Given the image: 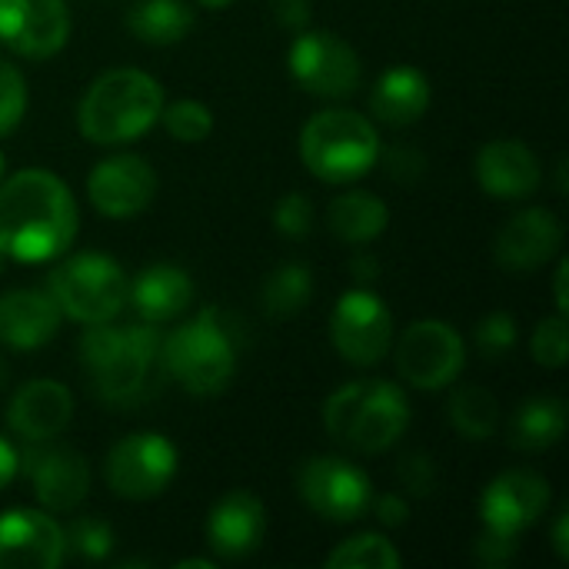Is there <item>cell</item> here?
Segmentation results:
<instances>
[{
	"mask_svg": "<svg viewBox=\"0 0 569 569\" xmlns=\"http://www.w3.org/2000/svg\"><path fill=\"white\" fill-rule=\"evenodd\" d=\"M300 500L330 523H353L370 513V477L343 457H313L297 473Z\"/></svg>",
	"mask_w": 569,
	"mask_h": 569,
	"instance_id": "cell-11",
	"label": "cell"
},
{
	"mask_svg": "<svg viewBox=\"0 0 569 569\" xmlns=\"http://www.w3.org/2000/svg\"><path fill=\"white\" fill-rule=\"evenodd\" d=\"M90 207L110 220H130L143 213L157 197V173L150 160L137 153H113L100 160L87 177Z\"/></svg>",
	"mask_w": 569,
	"mask_h": 569,
	"instance_id": "cell-15",
	"label": "cell"
},
{
	"mask_svg": "<svg viewBox=\"0 0 569 569\" xmlns=\"http://www.w3.org/2000/svg\"><path fill=\"white\" fill-rule=\"evenodd\" d=\"M383 153L377 127L357 110H320L300 130V160L323 183L367 177Z\"/></svg>",
	"mask_w": 569,
	"mask_h": 569,
	"instance_id": "cell-6",
	"label": "cell"
},
{
	"mask_svg": "<svg viewBox=\"0 0 569 569\" xmlns=\"http://www.w3.org/2000/svg\"><path fill=\"white\" fill-rule=\"evenodd\" d=\"M7 377H10V367H7V360L0 357V390H3V383H7Z\"/></svg>",
	"mask_w": 569,
	"mask_h": 569,
	"instance_id": "cell-46",
	"label": "cell"
},
{
	"mask_svg": "<svg viewBox=\"0 0 569 569\" xmlns=\"http://www.w3.org/2000/svg\"><path fill=\"white\" fill-rule=\"evenodd\" d=\"M567 433V403L560 397H530L510 420V443L527 453L550 450Z\"/></svg>",
	"mask_w": 569,
	"mask_h": 569,
	"instance_id": "cell-27",
	"label": "cell"
},
{
	"mask_svg": "<svg viewBox=\"0 0 569 569\" xmlns=\"http://www.w3.org/2000/svg\"><path fill=\"white\" fill-rule=\"evenodd\" d=\"M193 280L183 267L173 263H153L133 277L127 287V300L133 303V313L143 323H167L190 310L193 303Z\"/></svg>",
	"mask_w": 569,
	"mask_h": 569,
	"instance_id": "cell-23",
	"label": "cell"
},
{
	"mask_svg": "<svg viewBox=\"0 0 569 569\" xmlns=\"http://www.w3.org/2000/svg\"><path fill=\"white\" fill-rule=\"evenodd\" d=\"M177 467H180L177 447L163 433L143 430L117 440L107 450L103 480L113 497L143 503V500H157L173 483Z\"/></svg>",
	"mask_w": 569,
	"mask_h": 569,
	"instance_id": "cell-8",
	"label": "cell"
},
{
	"mask_svg": "<svg viewBox=\"0 0 569 569\" xmlns=\"http://www.w3.org/2000/svg\"><path fill=\"white\" fill-rule=\"evenodd\" d=\"M60 307L47 290H7L0 297V343L10 350H40L60 330Z\"/></svg>",
	"mask_w": 569,
	"mask_h": 569,
	"instance_id": "cell-22",
	"label": "cell"
},
{
	"mask_svg": "<svg viewBox=\"0 0 569 569\" xmlns=\"http://www.w3.org/2000/svg\"><path fill=\"white\" fill-rule=\"evenodd\" d=\"M550 507V483L530 470L500 473L480 497V533H490L507 543H520V537L540 523Z\"/></svg>",
	"mask_w": 569,
	"mask_h": 569,
	"instance_id": "cell-13",
	"label": "cell"
},
{
	"mask_svg": "<svg viewBox=\"0 0 569 569\" xmlns=\"http://www.w3.org/2000/svg\"><path fill=\"white\" fill-rule=\"evenodd\" d=\"M310 300H313V273L307 263H280L260 290L263 313L277 320L300 313Z\"/></svg>",
	"mask_w": 569,
	"mask_h": 569,
	"instance_id": "cell-28",
	"label": "cell"
},
{
	"mask_svg": "<svg viewBox=\"0 0 569 569\" xmlns=\"http://www.w3.org/2000/svg\"><path fill=\"white\" fill-rule=\"evenodd\" d=\"M530 353L547 370L567 367V320H563V313L547 317V320L537 323L533 340H530Z\"/></svg>",
	"mask_w": 569,
	"mask_h": 569,
	"instance_id": "cell-35",
	"label": "cell"
},
{
	"mask_svg": "<svg viewBox=\"0 0 569 569\" xmlns=\"http://www.w3.org/2000/svg\"><path fill=\"white\" fill-rule=\"evenodd\" d=\"M17 473H20V453L17 447H10L7 437H0V490H7Z\"/></svg>",
	"mask_w": 569,
	"mask_h": 569,
	"instance_id": "cell-40",
	"label": "cell"
},
{
	"mask_svg": "<svg viewBox=\"0 0 569 569\" xmlns=\"http://www.w3.org/2000/svg\"><path fill=\"white\" fill-rule=\"evenodd\" d=\"M400 483L410 497H430L437 490V480H440V470H437V460L423 450H413L400 460Z\"/></svg>",
	"mask_w": 569,
	"mask_h": 569,
	"instance_id": "cell-37",
	"label": "cell"
},
{
	"mask_svg": "<svg viewBox=\"0 0 569 569\" xmlns=\"http://www.w3.org/2000/svg\"><path fill=\"white\" fill-rule=\"evenodd\" d=\"M27 113V80L23 73L0 57V137H10Z\"/></svg>",
	"mask_w": 569,
	"mask_h": 569,
	"instance_id": "cell-33",
	"label": "cell"
},
{
	"mask_svg": "<svg viewBox=\"0 0 569 569\" xmlns=\"http://www.w3.org/2000/svg\"><path fill=\"white\" fill-rule=\"evenodd\" d=\"M567 527H569V513L563 510V513L557 517V527H553V550H557V557H560V560H569Z\"/></svg>",
	"mask_w": 569,
	"mask_h": 569,
	"instance_id": "cell-43",
	"label": "cell"
},
{
	"mask_svg": "<svg viewBox=\"0 0 569 569\" xmlns=\"http://www.w3.org/2000/svg\"><path fill=\"white\" fill-rule=\"evenodd\" d=\"M350 270H353L357 283H373V280L380 277V263H377V257H370V253L353 257V260H350Z\"/></svg>",
	"mask_w": 569,
	"mask_h": 569,
	"instance_id": "cell-41",
	"label": "cell"
},
{
	"mask_svg": "<svg viewBox=\"0 0 569 569\" xmlns=\"http://www.w3.org/2000/svg\"><path fill=\"white\" fill-rule=\"evenodd\" d=\"M330 569H400V553L383 533H360L343 540L323 560Z\"/></svg>",
	"mask_w": 569,
	"mask_h": 569,
	"instance_id": "cell-30",
	"label": "cell"
},
{
	"mask_svg": "<svg viewBox=\"0 0 569 569\" xmlns=\"http://www.w3.org/2000/svg\"><path fill=\"white\" fill-rule=\"evenodd\" d=\"M313 220H317V213H313V203H310L307 193H287V197L273 207V227H277L283 237H290V240L310 237V233H313Z\"/></svg>",
	"mask_w": 569,
	"mask_h": 569,
	"instance_id": "cell-36",
	"label": "cell"
},
{
	"mask_svg": "<svg viewBox=\"0 0 569 569\" xmlns=\"http://www.w3.org/2000/svg\"><path fill=\"white\" fill-rule=\"evenodd\" d=\"M77 223V200L57 173L27 167L0 180V250L7 260L47 263L63 257Z\"/></svg>",
	"mask_w": 569,
	"mask_h": 569,
	"instance_id": "cell-1",
	"label": "cell"
},
{
	"mask_svg": "<svg viewBox=\"0 0 569 569\" xmlns=\"http://www.w3.org/2000/svg\"><path fill=\"white\" fill-rule=\"evenodd\" d=\"M77 353L97 400L110 407H133L147 400L157 387V373H163L160 333L153 323H90L80 333Z\"/></svg>",
	"mask_w": 569,
	"mask_h": 569,
	"instance_id": "cell-2",
	"label": "cell"
},
{
	"mask_svg": "<svg viewBox=\"0 0 569 569\" xmlns=\"http://www.w3.org/2000/svg\"><path fill=\"white\" fill-rule=\"evenodd\" d=\"M267 537V507L250 490H230L207 517V547L217 560H247Z\"/></svg>",
	"mask_w": 569,
	"mask_h": 569,
	"instance_id": "cell-20",
	"label": "cell"
},
{
	"mask_svg": "<svg viewBox=\"0 0 569 569\" xmlns=\"http://www.w3.org/2000/svg\"><path fill=\"white\" fill-rule=\"evenodd\" d=\"M450 423L460 437L483 443L497 433V420H500V407L497 397L483 387H460L450 397Z\"/></svg>",
	"mask_w": 569,
	"mask_h": 569,
	"instance_id": "cell-29",
	"label": "cell"
},
{
	"mask_svg": "<svg viewBox=\"0 0 569 569\" xmlns=\"http://www.w3.org/2000/svg\"><path fill=\"white\" fill-rule=\"evenodd\" d=\"M20 470L47 513H70L90 493V467L70 447L37 443L20 453Z\"/></svg>",
	"mask_w": 569,
	"mask_h": 569,
	"instance_id": "cell-16",
	"label": "cell"
},
{
	"mask_svg": "<svg viewBox=\"0 0 569 569\" xmlns=\"http://www.w3.org/2000/svg\"><path fill=\"white\" fill-rule=\"evenodd\" d=\"M290 77L313 97L347 100L363 83L360 53L330 30H297V40L287 53Z\"/></svg>",
	"mask_w": 569,
	"mask_h": 569,
	"instance_id": "cell-9",
	"label": "cell"
},
{
	"mask_svg": "<svg viewBox=\"0 0 569 569\" xmlns=\"http://www.w3.org/2000/svg\"><path fill=\"white\" fill-rule=\"evenodd\" d=\"M127 273L107 253H73L53 267L47 280V293L60 307L63 317L90 327L117 320L127 303Z\"/></svg>",
	"mask_w": 569,
	"mask_h": 569,
	"instance_id": "cell-7",
	"label": "cell"
},
{
	"mask_svg": "<svg viewBox=\"0 0 569 569\" xmlns=\"http://www.w3.org/2000/svg\"><path fill=\"white\" fill-rule=\"evenodd\" d=\"M63 543L70 553H77L80 560H90V563H100L113 553V530L107 520H97V517H80L73 520L67 530H63Z\"/></svg>",
	"mask_w": 569,
	"mask_h": 569,
	"instance_id": "cell-32",
	"label": "cell"
},
{
	"mask_svg": "<svg viewBox=\"0 0 569 569\" xmlns=\"http://www.w3.org/2000/svg\"><path fill=\"white\" fill-rule=\"evenodd\" d=\"M430 100H433V90H430L427 73L403 63V67H390L377 80L370 93V110L387 127H410L430 110Z\"/></svg>",
	"mask_w": 569,
	"mask_h": 569,
	"instance_id": "cell-24",
	"label": "cell"
},
{
	"mask_svg": "<svg viewBox=\"0 0 569 569\" xmlns=\"http://www.w3.org/2000/svg\"><path fill=\"white\" fill-rule=\"evenodd\" d=\"M473 337H477V347H480V353L487 360H503L517 347V340H520V323L510 313L497 310V313H487L477 323Z\"/></svg>",
	"mask_w": 569,
	"mask_h": 569,
	"instance_id": "cell-34",
	"label": "cell"
},
{
	"mask_svg": "<svg viewBox=\"0 0 569 569\" xmlns=\"http://www.w3.org/2000/svg\"><path fill=\"white\" fill-rule=\"evenodd\" d=\"M70 40L67 0H0V43L27 60H50Z\"/></svg>",
	"mask_w": 569,
	"mask_h": 569,
	"instance_id": "cell-14",
	"label": "cell"
},
{
	"mask_svg": "<svg viewBox=\"0 0 569 569\" xmlns=\"http://www.w3.org/2000/svg\"><path fill=\"white\" fill-rule=\"evenodd\" d=\"M327 223L343 243H373L390 227V207L370 190H350L330 203Z\"/></svg>",
	"mask_w": 569,
	"mask_h": 569,
	"instance_id": "cell-25",
	"label": "cell"
},
{
	"mask_svg": "<svg viewBox=\"0 0 569 569\" xmlns=\"http://www.w3.org/2000/svg\"><path fill=\"white\" fill-rule=\"evenodd\" d=\"M567 273H569V263L567 260H560V263H557V273H553V293H557V310H560V313H567V307H569Z\"/></svg>",
	"mask_w": 569,
	"mask_h": 569,
	"instance_id": "cell-42",
	"label": "cell"
},
{
	"mask_svg": "<svg viewBox=\"0 0 569 569\" xmlns=\"http://www.w3.org/2000/svg\"><path fill=\"white\" fill-rule=\"evenodd\" d=\"M477 183L483 193L497 200H523L533 197L543 183L540 157L517 137H497L480 147L473 163Z\"/></svg>",
	"mask_w": 569,
	"mask_h": 569,
	"instance_id": "cell-19",
	"label": "cell"
},
{
	"mask_svg": "<svg viewBox=\"0 0 569 569\" xmlns=\"http://www.w3.org/2000/svg\"><path fill=\"white\" fill-rule=\"evenodd\" d=\"M323 427L357 453H383L407 433L410 400L390 380H357L327 397Z\"/></svg>",
	"mask_w": 569,
	"mask_h": 569,
	"instance_id": "cell-4",
	"label": "cell"
},
{
	"mask_svg": "<svg viewBox=\"0 0 569 569\" xmlns=\"http://www.w3.org/2000/svg\"><path fill=\"white\" fill-rule=\"evenodd\" d=\"M163 87L133 67L100 73L77 107V127L83 140L117 147L143 137L163 113Z\"/></svg>",
	"mask_w": 569,
	"mask_h": 569,
	"instance_id": "cell-3",
	"label": "cell"
},
{
	"mask_svg": "<svg viewBox=\"0 0 569 569\" xmlns=\"http://www.w3.org/2000/svg\"><path fill=\"white\" fill-rule=\"evenodd\" d=\"M177 567H180V569H213V567H217V560H203V557H190V560H180Z\"/></svg>",
	"mask_w": 569,
	"mask_h": 569,
	"instance_id": "cell-44",
	"label": "cell"
},
{
	"mask_svg": "<svg viewBox=\"0 0 569 569\" xmlns=\"http://www.w3.org/2000/svg\"><path fill=\"white\" fill-rule=\"evenodd\" d=\"M160 120H163L167 133L173 140H180V143H200V140H207L213 133V113H210V107L200 103V100H190V97L173 100L170 107L163 103Z\"/></svg>",
	"mask_w": 569,
	"mask_h": 569,
	"instance_id": "cell-31",
	"label": "cell"
},
{
	"mask_svg": "<svg viewBox=\"0 0 569 569\" xmlns=\"http://www.w3.org/2000/svg\"><path fill=\"white\" fill-rule=\"evenodd\" d=\"M273 17L287 30H307V23H310V0H273Z\"/></svg>",
	"mask_w": 569,
	"mask_h": 569,
	"instance_id": "cell-39",
	"label": "cell"
},
{
	"mask_svg": "<svg viewBox=\"0 0 569 569\" xmlns=\"http://www.w3.org/2000/svg\"><path fill=\"white\" fill-rule=\"evenodd\" d=\"M197 23V13L183 0H140L127 13V30L150 47L180 43Z\"/></svg>",
	"mask_w": 569,
	"mask_h": 569,
	"instance_id": "cell-26",
	"label": "cell"
},
{
	"mask_svg": "<svg viewBox=\"0 0 569 569\" xmlns=\"http://www.w3.org/2000/svg\"><path fill=\"white\" fill-rule=\"evenodd\" d=\"M370 510H373L377 520H380L383 527H390V530H397V527H403V523L410 520V503H407V497H400V493L373 497Z\"/></svg>",
	"mask_w": 569,
	"mask_h": 569,
	"instance_id": "cell-38",
	"label": "cell"
},
{
	"mask_svg": "<svg viewBox=\"0 0 569 569\" xmlns=\"http://www.w3.org/2000/svg\"><path fill=\"white\" fill-rule=\"evenodd\" d=\"M73 420V397L57 380H30L7 403V427L23 443H50Z\"/></svg>",
	"mask_w": 569,
	"mask_h": 569,
	"instance_id": "cell-21",
	"label": "cell"
},
{
	"mask_svg": "<svg viewBox=\"0 0 569 569\" xmlns=\"http://www.w3.org/2000/svg\"><path fill=\"white\" fill-rule=\"evenodd\" d=\"M330 340L350 367H377L393 343V313L373 290L353 287L333 307Z\"/></svg>",
	"mask_w": 569,
	"mask_h": 569,
	"instance_id": "cell-12",
	"label": "cell"
},
{
	"mask_svg": "<svg viewBox=\"0 0 569 569\" xmlns=\"http://www.w3.org/2000/svg\"><path fill=\"white\" fill-rule=\"evenodd\" d=\"M563 247V223L547 207H527L503 223L493 243V257L510 273H530L550 263Z\"/></svg>",
	"mask_w": 569,
	"mask_h": 569,
	"instance_id": "cell-18",
	"label": "cell"
},
{
	"mask_svg": "<svg viewBox=\"0 0 569 569\" xmlns=\"http://www.w3.org/2000/svg\"><path fill=\"white\" fill-rule=\"evenodd\" d=\"M63 557V527L47 510L0 513V569H57Z\"/></svg>",
	"mask_w": 569,
	"mask_h": 569,
	"instance_id": "cell-17",
	"label": "cell"
},
{
	"mask_svg": "<svg viewBox=\"0 0 569 569\" xmlns=\"http://www.w3.org/2000/svg\"><path fill=\"white\" fill-rule=\"evenodd\" d=\"M197 3H200L203 10H223V7L233 3V0H197Z\"/></svg>",
	"mask_w": 569,
	"mask_h": 569,
	"instance_id": "cell-45",
	"label": "cell"
},
{
	"mask_svg": "<svg viewBox=\"0 0 569 569\" xmlns=\"http://www.w3.org/2000/svg\"><path fill=\"white\" fill-rule=\"evenodd\" d=\"M467 367V347L453 323L417 320L397 343V370L413 390H443L460 380Z\"/></svg>",
	"mask_w": 569,
	"mask_h": 569,
	"instance_id": "cell-10",
	"label": "cell"
},
{
	"mask_svg": "<svg viewBox=\"0 0 569 569\" xmlns=\"http://www.w3.org/2000/svg\"><path fill=\"white\" fill-rule=\"evenodd\" d=\"M160 367L190 397H213L230 387L237 373V340L227 330L220 307H203L160 340Z\"/></svg>",
	"mask_w": 569,
	"mask_h": 569,
	"instance_id": "cell-5",
	"label": "cell"
},
{
	"mask_svg": "<svg viewBox=\"0 0 569 569\" xmlns=\"http://www.w3.org/2000/svg\"><path fill=\"white\" fill-rule=\"evenodd\" d=\"M3 263H7V257H3V250H0V273H3Z\"/></svg>",
	"mask_w": 569,
	"mask_h": 569,
	"instance_id": "cell-48",
	"label": "cell"
},
{
	"mask_svg": "<svg viewBox=\"0 0 569 569\" xmlns=\"http://www.w3.org/2000/svg\"><path fill=\"white\" fill-rule=\"evenodd\" d=\"M3 173H7V157H3V150H0V180H3Z\"/></svg>",
	"mask_w": 569,
	"mask_h": 569,
	"instance_id": "cell-47",
	"label": "cell"
}]
</instances>
